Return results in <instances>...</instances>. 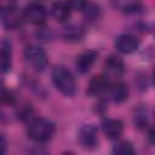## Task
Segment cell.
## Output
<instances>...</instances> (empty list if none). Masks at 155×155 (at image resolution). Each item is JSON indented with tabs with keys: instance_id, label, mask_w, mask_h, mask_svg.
I'll return each instance as SVG.
<instances>
[{
	"instance_id": "cell-13",
	"label": "cell",
	"mask_w": 155,
	"mask_h": 155,
	"mask_svg": "<svg viewBox=\"0 0 155 155\" xmlns=\"http://www.w3.org/2000/svg\"><path fill=\"white\" fill-rule=\"evenodd\" d=\"M51 15L57 22L63 23V22L68 21V18L70 17V7L68 6L67 2L56 1L51 6Z\"/></svg>"
},
{
	"instance_id": "cell-15",
	"label": "cell",
	"mask_w": 155,
	"mask_h": 155,
	"mask_svg": "<svg viewBox=\"0 0 155 155\" xmlns=\"http://www.w3.org/2000/svg\"><path fill=\"white\" fill-rule=\"evenodd\" d=\"M11 68V51L8 47H0V73H6Z\"/></svg>"
},
{
	"instance_id": "cell-20",
	"label": "cell",
	"mask_w": 155,
	"mask_h": 155,
	"mask_svg": "<svg viewBox=\"0 0 155 155\" xmlns=\"http://www.w3.org/2000/svg\"><path fill=\"white\" fill-rule=\"evenodd\" d=\"M67 4L73 10H82L87 4V0H67Z\"/></svg>"
},
{
	"instance_id": "cell-6",
	"label": "cell",
	"mask_w": 155,
	"mask_h": 155,
	"mask_svg": "<svg viewBox=\"0 0 155 155\" xmlns=\"http://www.w3.org/2000/svg\"><path fill=\"white\" fill-rule=\"evenodd\" d=\"M1 21L6 29H18L24 21L23 12H21L16 6H8L7 8L2 10Z\"/></svg>"
},
{
	"instance_id": "cell-22",
	"label": "cell",
	"mask_w": 155,
	"mask_h": 155,
	"mask_svg": "<svg viewBox=\"0 0 155 155\" xmlns=\"http://www.w3.org/2000/svg\"><path fill=\"white\" fill-rule=\"evenodd\" d=\"M6 151V139L2 134H0V154H4Z\"/></svg>"
},
{
	"instance_id": "cell-1",
	"label": "cell",
	"mask_w": 155,
	"mask_h": 155,
	"mask_svg": "<svg viewBox=\"0 0 155 155\" xmlns=\"http://www.w3.org/2000/svg\"><path fill=\"white\" fill-rule=\"evenodd\" d=\"M56 132V126L52 121L45 117H38L29 122L27 127L28 137L38 143H45L50 140Z\"/></svg>"
},
{
	"instance_id": "cell-7",
	"label": "cell",
	"mask_w": 155,
	"mask_h": 155,
	"mask_svg": "<svg viewBox=\"0 0 155 155\" xmlns=\"http://www.w3.org/2000/svg\"><path fill=\"white\" fill-rule=\"evenodd\" d=\"M115 48L124 53V54H128L134 52L138 47H139V40L131 34H121L115 39Z\"/></svg>"
},
{
	"instance_id": "cell-14",
	"label": "cell",
	"mask_w": 155,
	"mask_h": 155,
	"mask_svg": "<svg viewBox=\"0 0 155 155\" xmlns=\"http://www.w3.org/2000/svg\"><path fill=\"white\" fill-rule=\"evenodd\" d=\"M84 35V29L78 25H69L63 31V38L69 41H76L80 40Z\"/></svg>"
},
{
	"instance_id": "cell-21",
	"label": "cell",
	"mask_w": 155,
	"mask_h": 155,
	"mask_svg": "<svg viewBox=\"0 0 155 155\" xmlns=\"http://www.w3.org/2000/svg\"><path fill=\"white\" fill-rule=\"evenodd\" d=\"M6 94H7V90L5 88V86H4L2 81L0 80V102H4V99H5Z\"/></svg>"
},
{
	"instance_id": "cell-19",
	"label": "cell",
	"mask_w": 155,
	"mask_h": 155,
	"mask_svg": "<svg viewBox=\"0 0 155 155\" xmlns=\"http://www.w3.org/2000/svg\"><path fill=\"white\" fill-rule=\"evenodd\" d=\"M31 113H33L31 105H30V104H24V105L19 107V109H18V111H17V115H18V117H19L21 120H25V119L30 117Z\"/></svg>"
},
{
	"instance_id": "cell-16",
	"label": "cell",
	"mask_w": 155,
	"mask_h": 155,
	"mask_svg": "<svg viewBox=\"0 0 155 155\" xmlns=\"http://www.w3.org/2000/svg\"><path fill=\"white\" fill-rule=\"evenodd\" d=\"M81 11H84V17L90 22L96 21L101 15L99 6L96 5V4H91V2H87Z\"/></svg>"
},
{
	"instance_id": "cell-18",
	"label": "cell",
	"mask_w": 155,
	"mask_h": 155,
	"mask_svg": "<svg viewBox=\"0 0 155 155\" xmlns=\"http://www.w3.org/2000/svg\"><path fill=\"white\" fill-rule=\"evenodd\" d=\"M113 153L114 154H119V155H132V154H134V149H133V147H132V144L130 142L124 140V142L117 143L114 147Z\"/></svg>"
},
{
	"instance_id": "cell-4",
	"label": "cell",
	"mask_w": 155,
	"mask_h": 155,
	"mask_svg": "<svg viewBox=\"0 0 155 155\" xmlns=\"http://www.w3.org/2000/svg\"><path fill=\"white\" fill-rule=\"evenodd\" d=\"M46 16H47L46 7L38 1L29 2L23 10L24 21H27L30 24H35V25L44 24L46 21Z\"/></svg>"
},
{
	"instance_id": "cell-10",
	"label": "cell",
	"mask_w": 155,
	"mask_h": 155,
	"mask_svg": "<svg viewBox=\"0 0 155 155\" xmlns=\"http://www.w3.org/2000/svg\"><path fill=\"white\" fill-rule=\"evenodd\" d=\"M97 58H98L97 51H94V50L84 51L81 54L78 56V58H76V61H75L76 69H78L80 73H82V74L90 71V69L92 68V65L94 64V62L97 61Z\"/></svg>"
},
{
	"instance_id": "cell-5",
	"label": "cell",
	"mask_w": 155,
	"mask_h": 155,
	"mask_svg": "<svg viewBox=\"0 0 155 155\" xmlns=\"http://www.w3.org/2000/svg\"><path fill=\"white\" fill-rule=\"evenodd\" d=\"M79 143L85 149H93L98 143V131L92 124L82 125L78 133Z\"/></svg>"
},
{
	"instance_id": "cell-9",
	"label": "cell",
	"mask_w": 155,
	"mask_h": 155,
	"mask_svg": "<svg viewBox=\"0 0 155 155\" xmlns=\"http://www.w3.org/2000/svg\"><path fill=\"white\" fill-rule=\"evenodd\" d=\"M102 130L109 139H117L124 132V122L119 119H104Z\"/></svg>"
},
{
	"instance_id": "cell-11",
	"label": "cell",
	"mask_w": 155,
	"mask_h": 155,
	"mask_svg": "<svg viewBox=\"0 0 155 155\" xmlns=\"http://www.w3.org/2000/svg\"><path fill=\"white\" fill-rule=\"evenodd\" d=\"M110 85V81L104 76V75H98L93 76L88 84L87 93L90 96H99L104 92H107L108 87Z\"/></svg>"
},
{
	"instance_id": "cell-12",
	"label": "cell",
	"mask_w": 155,
	"mask_h": 155,
	"mask_svg": "<svg viewBox=\"0 0 155 155\" xmlns=\"http://www.w3.org/2000/svg\"><path fill=\"white\" fill-rule=\"evenodd\" d=\"M107 92L109 98L115 103H122L128 98V87L124 82H115L109 85Z\"/></svg>"
},
{
	"instance_id": "cell-2",
	"label": "cell",
	"mask_w": 155,
	"mask_h": 155,
	"mask_svg": "<svg viewBox=\"0 0 155 155\" xmlns=\"http://www.w3.org/2000/svg\"><path fill=\"white\" fill-rule=\"evenodd\" d=\"M52 81L56 88L64 96L71 97L76 92V82L73 74L64 67H56L52 70Z\"/></svg>"
},
{
	"instance_id": "cell-8",
	"label": "cell",
	"mask_w": 155,
	"mask_h": 155,
	"mask_svg": "<svg viewBox=\"0 0 155 155\" xmlns=\"http://www.w3.org/2000/svg\"><path fill=\"white\" fill-rule=\"evenodd\" d=\"M125 70V65L124 62L121 61V58L116 57V56H110L107 58L105 63H104V76L110 81V79H117L124 74Z\"/></svg>"
},
{
	"instance_id": "cell-23",
	"label": "cell",
	"mask_w": 155,
	"mask_h": 155,
	"mask_svg": "<svg viewBox=\"0 0 155 155\" xmlns=\"http://www.w3.org/2000/svg\"><path fill=\"white\" fill-rule=\"evenodd\" d=\"M1 13H2V6H1V4H0V16H1Z\"/></svg>"
},
{
	"instance_id": "cell-17",
	"label": "cell",
	"mask_w": 155,
	"mask_h": 155,
	"mask_svg": "<svg viewBox=\"0 0 155 155\" xmlns=\"http://www.w3.org/2000/svg\"><path fill=\"white\" fill-rule=\"evenodd\" d=\"M133 122L138 128H145L148 126V115L144 108H138L133 116Z\"/></svg>"
},
{
	"instance_id": "cell-3",
	"label": "cell",
	"mask_w": 155,
	"mask_h": 155,
	"mask_svg": "<svg viewBox=\"0 0 155 155\" xmlns=\"http://www.w3.org/2000/svg\"><path fill=\"white\" fill-rule=\"evenodd\" d=\"M24 59L25 62L35 70L42 71L47 67V56L46 52L35 45H29L24 48Z\"/></svg>"
}]
</instances>
